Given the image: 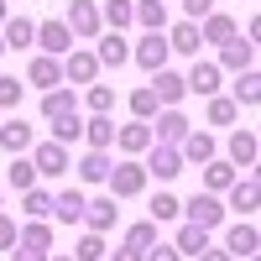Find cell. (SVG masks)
Wrapping results in <instances>:
<instances>
[{
    "label": "cell",
    "mask_w": 261,
    "mask_h": 261,
    "mask_svg": "<svg viewBox=\"0 0 261 261\" xmlns=\"http://www.w3.org/2000/svg\"><path fill=\"white\" fill-rule=\"evenodd\" d=\"M105 183H110V199H136V193H146V167H141L136 157H125V162H110Z\"/></svg>",
    "instance_id": "cell-1"
},
{
    "label": "cell",
    "mask_w": 261,
    "mask_h": 261,
    "mask_svg": "<svg viewBox=\"0 0 261 261\" xmlns=\"http://www.w3.org/2000/svg\"><path fill=\"white\" fill-rule=\"evenodd\" d=\"M141 167H146V178H162V183H172V178H178V172H183L188 162H183V151H178V146H162V141H151Z\"/></svg>",
    "instance_id": "cell-2"
},
{
    "label": "cell",
    "mask_w": 261,
    "mask_h": 261,
    "mask_svg": "<svg viewBox=\"0 0 261 261\" xmlns=\"http://www.w3.org/2000/svg\"><path fill=\"white\" fill-rule=\"evenodd\" d=\"M167 58H172V47H167L162 32H141V42L130 47V63H136V68H146V73L167 68Z\"/></svg>",
    "instance_id": "cell-3"
},
{
    "label": "cell",
    "mask_w": 261,
    "mask_h": 261,
    "mask_svg": "<svg viewBox=\"0 0 261 261\" xmlns=\"http://www.w3.org/2000/svg\"><path fill=\"white\" fill-rule=\"evenodd\" d=\"M183 214H188V225H204V230H220L230 209L220 204V193H193V199L183 204Z\"/></svg>",
    "instance_id": "cell-4"
},
{
    "label": "cell",
    "mask_w": 261,
    "mask_h": 261,
    "mask_svg": "<svg viewBox=\"0 0 261 261\" xmlns=\"http://www.w3.org/2000/svg\"><path fill=\"white\" fill-rule=\"evenodd\" d=\"M32 167H37V178H63L73 162H68V146H58V141H32Z\"/></svg>",
    "instance_id": "cell-5"
},
{
    "label": "cell",
    "mask_w": 261,
    "mask_h": 261,
    "mask_svg": "<svg viewBox=\"0 0 261 261\" xmlns=\"http://www.w3.org/2000/svg\"><path fill=\"white\" fill-rule=\"evenodd\" d=\"M63 27H68L79 42L99 37V27H105V21H99V6H94V0H73V6H68V16H63Z\"/></svg>",
    "instance_id": "cell-6"
},
{
    "label": "cell",
    "mask_w": 261,
    "mask_h": 261,
    "mask_svg": "<svg viewBox=\"0 0 261 261\" xmlns=\"http://www.w3.org/2000/svg\"><path fill=\"white\" fill-rule=\"evenodd\" d=\"M220 73H246V68H256V42H246V37H230V42H220Z\"/></svg>",
    "instance_id": "cell-7"
},
{
    "label": "cell",
    "mask_w": 261,
    "mask_h": 261,
    "mask_svg": "<svg viewBox=\"0 0 261 261\" xmlns=\"http://www.w3.org/2000/svg\"><path fill=\"white\" fill-rule=\"evenodd\" d=\"M146 125H151V141H162V146H178L188 136V115L178 110V105H172V110H157Z\"/></svg>",
    "instance_id": "cell-8"
},
{
    "label": "cell",
    "mask_w": 261,
    "mask_h": 261,
    "mask_svg": "<svg viewBox=\"0 0 261 261\" xmlns=\"http://www.w3.org/2000/svg\"><path fill=\"white\" fill-rule=\"evenodd\" d=\"M225 193H230V204H225V209H235L241 220H251L256 204H261V178H256V172H246V178H235Z\"/></svg>",
    "instance_id": "cell-9"
},
{
    "label": "cell",
    "mask_w": 261,
    "mask_h": 261,
    "mask_svg": "<svg viewBox=\"0 0 261 261\" xmlns=\"http://www.w3.org/2000/svg\"><path fill=\"white\" fill-rule=\"evenodd\" d=\"M21 84H32V89H42V94H47V89H58V84H63V58L37 53V58L27 63V79H21Z\"/></svg>",
    "instance_id": "cell-10"
},
{
    "label": "cell",
    "mask_w": 261,
    "mask_h": 261,
    "mask_svg": "<svg viewBox=\"0 0 261 261\" xmlns=\"http://www.w3.org/2000/svg\"><path fill=\"white\" fill-rule=\"evenodd\" d=\"M151 94H157L162 110H172V105H183V99H188V84H183V73L157 68V73H151Z\"/></svg>",
    "instance_id": "cell-11"
},
{
    "label": "cell",
    "mask_w": 261,
    "mask_h": 261,
    "mask_svg": "<svg viewBox=\"0 0 261 261\" xmlns=\"http://www.w3.org/2000/svg\"><path fill=\"white\" fill-rule=\"evenodd\" d=\"M188 94H199V99H209V94H220V63H209V58H193V68H188Z\"/></svg>",
    "instance_id": "cell-12"
},
{
    "label": "cell",
    "mask_w": 261,
    "mask_h": 261,
    "mask_svg": "<svg viewBox=\"0 0 261 261\" xmlns=\"http://www.w3.org/2000/svg\"><path fill=\"white\" fill-rule=\"evenodd\" d=\"M37 53H47V58L73 53V32L63 27V21H42V27H37Z\"/></svg>",
    "instance_id": "cell-13"
},
{
    "label": "cell",
    "mask_w": 261,
    "mask_h": 261,
    "mask_svg": "<svg viewBox=\"0 0 261 261\" xmlns=\"http://www.w3.org/2000/svg\"><path fill=\"white\" fill-rule=\"evenodd\" d=\"M178 151H183V162H193V167H204L209 157H220V141H214L209 130H193V125H188V136L178 141Z\"/></svg>",
    "instance_id": "cell-14"
},
{
    "label": "cell",
    "mask_w": 261,
    "mask_h": 261,
    "mask_svg": "<svg viewBox=\"0 0 261 261\" xmlns=\"http://www.w3.org/2000/svg\"><path fill=\"white\" fill-rule=\"evenodd\" d=\"M256 157H261V141H256V130L251 125H241V130H230V167H256Z\"/></svg>",
    "instance_id": "cell-15"
},
{
    "label": "cell",
    "mask_w": 261,
    "mask_h": 261,
    "mask_svg": "<svg viewBox=\"0 0 261 261\" xmlns=\"http://www.w3.org/2000/svg\"><path fill=\"white\" fill-rule=\"evenodd\" d=\"M225 251H230V256H241V261H246V256H256V251H261L256 225H251V220H235V225L225 230Z\"/></svg>",
    "instance_id": "cell-16"
},
{
    "label": "cell",
    "mask_w": 261,
    "mask_h": 261,
    "mask_svg": "<svg viewBox=\"0 0 261 261\" xmlns=\"http://www.w3.org/2000/svg\"><path fill=\"white\" fill-rule=\"evenodd\" d=\"M0 37H6V53H32V42H37V27H32V16H6L0 21Z\"/></svg>",
    "instance_id": "cell-17"
},
{
    "label": "cell",
    "mask_w": 261,
    "mask_h": 261,
    "mask_svg": "<svg viewBox=\"0 0 261 261\" xmlns=\"http://www.w3.org/2000/svg\"><path fill=\"white\" fill-rule=\"evenodd\" d=\"M115 220H120V209H115L110 193H105V199H89V204H84V220H79V225H89L94 235H105V230H115Z\"/></svg>",
    "instance_id": "cell-18"
},
{
    "label": "cell",
    "mask_w": 261,
    "mask_h": 261,
    "mask_svg": "<svg viewBox=\"0 0 261 261\" xmlns=\"http://www.w3.org/2000/svg\"><path fill=\"white\" fill-rule=\"evenodd\" d=\"M94 79H99L94 53H63V84H94Z\"/></svg>",
    "instance_id": "cell-19"
},
{
    "label": "cell",
    "mask_w": 261,
    "mask_h": 261,
    "mask_svg": "<svg viewBox=\"0 0 261 261\" xmlns=\"http://www.w3.org/2000/svg\"><path fill=\"white\" fill-rule=\"evenodd\" d=\"M94 58H99V68H125V63H130V42L120 32H105L99 47H94Z\"/></svg>",
    "instance_id": "cell-20"
},
{
    "label": "cell",
    "mask_w": 261,
    "mask_h": 261,
    "mask_svg": "<svg viewBox=\"0 0 261 261\" xmlns=\"http://www.w3.org/2000/svg\"><path fill=\"white\" fill-rule=\"evenodd\" d=\"M230 37H241V27H235V16H225V11H209L204 21H199V42H230Z\"/></svg>",
    "instance_id": "cell-21"
},
{
    "label": "cell",
    "mask_w": 261,
    "mask_h": 261,
    "mask_svg": "<svg viewBox=\"0 0 261 261\" xmlns=\"http://www.w3.org/2000/svg\"><path fill=\"white\" fill-rule=\"evenodd\" d=\"M115 146L125 151V157H141V151L151 146V125H146V120H130V125H115Z\"/></svg>",
    "instance_id": "cell-22"
},
{
    "label": "cell",
    "mask_w": 261,
    "mask_h": 261,
    "mask_svg": "<svg viewBox=\"0 0 261 261\" xmlns=\"http://www.w3.org/2000/svg\"><path fill=\"white\" fill-rule=\"evenodd\" d=\"M84 204H89V199H84L79 188L53 193V220H58V225H79V220H84Z\"/></svg>",
    "instance_id": "cell-23"
},
{
    "label": "cell",
    "mask_w": 261,
    "mask_h": 261,
    "mask_svg": "<svg viewBox=\"0 0 261 261\" xmlns=\"http://www.w3.org/2000/svg\"><path fill=\"white\" fill-rule=\"evenodd\" d=\"M162 37H167V47L183 53V58H199V47H204V42H199V21H178V27L162 32Z\"/></svg>",
    "instance_id": "cell-24"
},
{
    "label": "cell",
    "mask_w": 261,
    "mask_h": 261,
    "mask_svg": "<svg viewBox=\"0 0 261 261\" xmlns=\"http://www.w3.org/2000/svg\"><path fill=\"white\" fill-rule=\"evenodd\" d=\"M84 141H89V151H110L115 146V120L110 115H89L84 120Z\"/></svg>",
    "instance_id": "cell-25"
},
{
    "label": "cell",
    "mask_w": 261,
    "mask_h": 261,
    "mask_svg": "<svg viewBox=\"0 0 261 261\" xmlns=\"http://www.w3.org/2000/svg\"><path fill=\"white\" fill-rule=\"evenodd\" d=\"M99 21H105L110 32L136 27V0H105V6H99Z\"/></svg>",
    "instance_id": "cell-26"
},
{
    "label": "cell",
    "mask_w": 261,
    "mask_h": 261,
    "mask_svg": "<svg viewBox=\"0 0 261 261\" xmlns=\"http://www.w3.org/2000/svg\"><path fill=\"white\" fill-rule=\"evenodd\" d=\"M0 146H6L11 157H21V151L32 146V120H0Z\"/></svg>",
    "instance_id": "cell-27"
},
{
    "label": "cell",
    "mask_w": 261,
    "mask_h": 261,
    "mask_svg": "<svg viewBox=\"0 0 261 261\" xmlns=\"http://www.w3.org/2000/svg\"><path fill=\"white\" fill-rule=\"evenodd\" d=\"M73 110H79V94L73 89H47V94H42V120H63Z\"/></svg>",
    "instance_id": "cell-28"
},
{
    "label": "cell",
    "mask_w": 261,
    "mask_h": 261,
    "mask_svg": "<svg viewBox=\"0 0 261 261\" xmlns=\"http://www.w3.org/2000/svg\"><path fill=\"white\" fill-rule=\"evenodd\" d=\"M235 178H241V167H230V162H220V157L204 162V193H225Z\"/></svg>",
    "instance_id": "cell-29"
},
{
    "label": "cell",
    "mask_w": 261,
    "mask_h": 261,
    "mask_svg": "<svg viewBox=\"0 0 261 261\" xmlns=\"http://www.w3.org/2000/svg\"><path fill=\"white\" fill-rule=\"evenodd\" d=\"M172 251H178V256H199V251H209V230H204V225H178Z\"/></svg>",
    "instance_id": "cell-30"
},
{
    "label": "cell",
    "mask_w": 261,
    "mask_h": 261,
    "mask_svg": "<svg viewBox=\"0 0 261 261\" xmlns=\"http://www.w3.org/2000/svg\"><path fill=\"white\" fill-rule=\"evenodd\" d=\"M136 27L141 32H167V0H136Z\"/></svg>",
    "instance_id": "cell-31"
},
{
    "label": "cell",
    "mask_w": 261,
    "mask_h": 261,
    "mask_svg": "<svg viewBox=\"0 0 261 261\" xmlns=\"http://www.w3.org/2000/svg\"><path fill=\"white\" fill-rule=\"evenodd\" d=\"M235 105H246V110H256L261 105V73L256 68H246V73H235V94H230Z\"/></svg>",
    "instance_id": "cell-32"
},
{
    "label": "cell",
    "mask_w": 261,
    "mask_h": 261,
    "mask_svg": "<svg viewBox=\"0 0 261 261\" xmlns=\"http://www.w3.org/2000/svg\"><path fill=\"white\" fill-rule=\"evenodd\" d=\"M16 246H32V251H53V225L47 220H27L16 235Z\"/></svg>",
    "instance_id": "cell-33"
},
{
    "label": "cell",
    "mask_w": 261,
    "mask_h": 261,
    "mask_svg": "<svg viewBox=\"0 0 261 261\" xmlns=\"http://www.w3.org/2000/svg\"><path fill=\"white\" fill-rule=\"evenodd\" d=\"M73 167H79L84 183H105V172H110V151H84Z\"/></svg>",
    "instance_id": "cell-34"
},
{
    "label": "cell",
    "mask_w": 261,
    "mask_h": 261,
    "mask_svg": "<svg viewBox=\"0 0 261 261\" xmlns=\"http://www.w3.org/2000/svg\"><path fill=\"white\" fill-rule=\"evenodd\" d=\"M21 209H27V220H47V214H53V193L47 188H21Z\"/></svg>",
    "instance_id": "cell-35"
},
{
    "label": "cell",
    "mask_w": 261,
    "mask_h": 261,
    "mask_svg": "<svg viewBox=\"0 0 261 261\" xmlns=\"http://www.w3.org/2000/svg\"><path fill=\"white\" fill-rule=\"evenodd\" d=\"M53 125V141L58 146H68V141H84V115L73 110V115H63V120H47Z\"/></svg>",
    "instance_id": "cell-36"
},
{
    "label": "cell",
    "mask_w": 261,
    "mask_h": 261,
    "mask_svg": "<svg viewBox=\"0 0 261 261\" xmlns=\"http://www.w3.org/2000/svg\"><path fill=\"white\" fill-rule=\"evenodd\" d=\"M130 115H136V120H151V115H157L162 110V105H157V94H151V84H141V89H130Z\"/></svg>",
    "instance_id": "cell-37"
},
{
    "label": "cell",
    "mask_w": 261,
    "mask_h": 261,
    "mask_svg": "<svg viewBox=\"0 0 261 261\" xmlns=\"http://www.w3.org/2000/svg\"><path fill=\"white\" fill-rule=\"evenodd\" d=\"M235 120H241V105L225 94H209V125H235Z\"/></svg>",
    "instance_id": "cell-38"
},
{
    "label": "cell",
    "mask_w": 261,
    "mask_h": 261,
    "mask_svg": "<svg viewBox=\"0 0 261 261\" xmlns=\"http://www.w3.org/2000/svg\"><path fill=\"white\" fill-rule=\"evenodd\" d=\"M84 105H89V115H110L115 110V89H110V84H89Z\"/></svg>",
    "instance_id": "cell-39"
},
{
    "label": "cell",
    "mask_w": 261,
    "mask_h": 261,
    "mask_svg": "<svg viewBox=\"0 0 261 261\" xmlns=\"http://www.w3.org/2000/svg\"><path fill=\"white\" fill-rule=\"evenodd\" d=\"M125 246H136V251H151L157 246V220H136L125 230Z\"/></svg>",
    "instance_id": "cell-40"
},
{
    "label": "cell",
    "mask_w": 261,
    "mask_h": 261,
    "mask_svg": "<svg viewBox=\"0 0 261 261\" xmlns=\"http://www.w3.org/2000/svg\"><path fill=\"white\" fill-rule=\"evenodd\" d=\"M178 214H183V199H178V193H157V199H151V220H178Z\"/></svg>",
    "instance_id": "cell-41"
},
{
    "label": "cell",
    "mask_w": 261,
    "mask_h": 261,
    "mask_svg": "<svg viewBox=\"0 0 261 261\" xmlns=\"http://www.w3.org/2000/svg\"><path fill=\"white\" fill-rule=\"evenodd\" d=\"M73 261H105V235H94V230H89V235L73 246Z\"/></svg>",
    "instance_id": "cell-42"
},
{
    "label": "cell",
    "mask_w": 261,
    "mask_h": 261,
    "mask_svg": "<svg viewBox=\"0 0 261 261\" xmlns=\"http://www.w3.org/2000/svg\"><path fill=\"white\" fill-rule=\"evenodd\" d=\"M6 178H11L16 188H32V183H37V167H32V157H16V162L6 167Z\"/></svg>",
    "instance_id": "cell-43"
},
{
    "label": "cell",
    "mask_w": 261,
    "mask_h": 261,
    "mask_svg": "<svg viewBox=\"0 0 261 261\" xmlns=\"http://www.w3.org/2000/svg\"><path fill=\"white\" fill-rule=\"evenodd\" d=\"M21 94H27V89H21V79L0 73V110H16V105H21Z\"/></svg>",
    "instance_id": "cell-44"
},
{
    "label": "cell",
    "mask_w": 261,
    "mask_h": 261,
    "mask_svg": "<svg viewBox=\"0 0 261 261\" xmlns=\"http://www.w3.org/2000/svg\"><path fill=\"white\" fill-rule=\"evenodd\" d=\"M16 235H21V225L11 220L6 209H0V251H11V246H16Z\"/></svg>",
    "instance_id": "cell-45"
},
{
    "label": "cell",
    "mask_w": 261,
    "mask_h": 261,
    "mask_svg": "<svg viewBox=\"0 0 261 261\" xmlns=\"http://www.w3.org/2000/svg\"><path fill=\"white\" fill-rule=\"evenodd\" d=\"M214 11V0H183V21H204Z\"/></svg>",
    "instance_id": "cell-46"
},
{
    "label": "cell",
    "mask_w": 261,
    "mask_h": 261,
    "mask_svg": "<svg viewBox=\"0 0 261 261\" xmlns=\"http://www.w3.org/2000/svg\"><path fill=\"white\" fill-rule=\"evenodd\" d=\"M53 251H32V246H11V261H47Z\"/></svg>",
    "instance_id": "cell-47"
},
{
    "label": "cell",
    "mask_w": 261,
    "mask_h": 261,
    "mask_svg": "<svg viewBox=\"0 0 261 261\" xmlns=\"http://www.w3.org/2000/svg\"><path fill=\"white\" fill-rule=\"evenodd\" d=\"M146 261H183V256L172 251V246H151V251H146Z\"/></svg>",
    "instance_id": "cell-48"
},
{
    "label": "cell",
    "mask_w": 261,
    "mask_h": 261,
    "mask_svg": "<svg viewBox=\"0 0 261 261\" xmlns=\"http://www.w3.org/2000/svg\"><path fill=\"white\" fill-rule=\"evenodd\" d=\"M115 261H146V251H136V246H120V251H115Z\"/></svg>",
    "instance_id": "cell-49"
},
{
    "label": "cell",
    "mask_w": 261,
    "mask_h": 261,
    "mask_svg": "<svg viewBox=\"0 0 261 261\" xmlns=\"http://www.w3.org/2000/svg\"><path fill=\"white\" fill-rule=\"evenodd\" d=\"M193 261H235V256H230V251H214V246H209V251H199Z\"/></svg>",
    "instance_id": "cell-50"
},
{
    "label": "cell",
    "mask_w": 261,
    "mask_h": 261,
    "mask_svg": "<svg viewBox=\"0 0 261 261\" xmlns=\"http://www.w3.org/2000/svg\"><path fill=\"white\" fill-rule=\"evenodd\" d=\"M47 261H73V256H47Z\"/></svg>",
    "instance_id": "cell-51"
},
{
    "label": "cell",
    "mask_w": 261,
    "mask_h": 261,
    "mask_svg": "<svg viewBox=\"0 0 261 261\" xmlns=\"http://www.w3.org/2000/svg\"><path fill=\"white\" fill-rule=\"evenodd\" d=\"M0 21H6V0H0Z\"/></svg>",
    "instance_id": "cell-52"
},
{
    "label": "cell",
    "mask_w": 261,
    "mask_h": 261,
    "mask_svg": "<svg viewBox=\"0 0 261 261\" xmlns=\"http://www.w3.org/2000/svg\"><path fill=\"white\" fill-rule=\"evenodd\" d=\"M0 58H6V37H0Z\"/></svg>",
    "instance_id": "cell-53"
},
{
    "label": "cell",
    "mask_w": 261,
    "mask_h": 261,
    "mask_svg": "<svg viewBox=\"0 0 261 261\" xmlns=\"http://www.w3.org/2000/svg\"><path fill=\"white\" fill-rule=\"evenodd\" d=\"M246 261H256V256H246Z\"/></svg>",
    "instance_id": "cell-54"
},
{
    "label": "cell",
    "mask_w": 261,
    "mask_h": 261,
    "mask_svg": "<svg viewBox=\"0 0 261 261\" xmlns=\"http://www.w3.org/2000/svg\"><path fill=\"white\" fill-rule=\"evenodd\" d=\"M6 6H11V0H6Z\"/></svg>",
    "instance_id": "cell-55"
}]
</instances>
